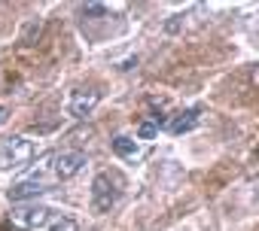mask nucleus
<instances>
[{"mask_svg": "<svg viewBox=\"0 0 259 231\" xmlns=\"http://www.w3.org/2000/svg\"><path fill=\"white\" fill-rule=\"evenodd\" d=\"M43 192H49L46 183H40V180H22V183H16L7 195H10V201H31V198H37V195H43Z\"/></svg>", "mask_w": 259, "mask_h": 231, "instance_id": "obj_6", "label": "nucleus"}, {"mask_svg": "<svg viewBox=\"0 0 259 231\" xmlns=\"http://www.w3.org/2000/svg\"><path fill=\"white\" fill-rule=\"evenodd\" d=\"M101 103V91L98 88H76L70 94V116L73 119H89V116L95 112V106Z\"/></svg>", "mask_w": 259, "mask_h": 231, "instance_id": "obj_4", "label": "nucleus"}, {"mask_svg": "<svg viewBox=\"0 0 259 231\" xmlns=\"http://www.w3.org/2000/svg\"><path fill=\"white\" fill-rule=\"evenodd\" d=\"M37 155V146L28 137H10L0 143V170H19L31 164Z\"/></svg>", "mask_w": 259, "mask_h": 231, "instance_id": "obj_1", "label": "nucleus"}, {"mask_svg": "<svg viewBox=\"0 0 259 231\" xmlns=\"http://www.w3.org/2000/svg\"><path fill=\"white\" fill-rule=\"evenodd\" d=\"M7 119H10V106L0 103V125H7Z\"/></svg>", "mask_w": 259, "mask_h": 231, "instance_id": "obj_10", "label": "nucleus"}, {"mask_svg": "<svg viewBox=\"0 0 259 231\" xmlns=\"http://www.w3.org/2000/svg\"><path fill=\"white\" fill-rule=\"evenodd\" d=\"M119 186H122L119 177H113V174H98V177L92 180V210H95V213H107L110 207H116L119 192H122Z\"/></svg>", "mask_w": 259, "mask_h": 231, "instance_id": "obj_2", "label": "nucleus"}, {"mask_svg": "<svg viewBox=\"0 0 259 231\" xmlns=\"http://www.w3.org/2000/svg\"><path fill=\"white\" fill-rule=\"evenodd\" d=\"M49 216H52V210L34 201V204H19V207H13L10 216H7V222H10V228H16V231H34V228L46 225Z\"/></svg>", "mask_w": 259, "mask_h": 231, "instance_id": "obj_3", "label": "nucleus"}, {"mask_svg": "<svg viewBox=\"0 0 259 231\" xmlns=\"http://www.w3.org/2000/svg\"><path fill=\"white\" fill-rule=\"evenodd\" d=\"M113 152H116L122 161H138V158L144 155V149L138 146V140L128 137V134H116V137H113Z\"/></svg>", "mask_w": 259, "mask_h": 231, "instance_id": "obj_7", "label": "nucleus"}, {"mask_svg": "<svg viewBox=\"0 0 259 231\" xmlns=\"http://www.w3.org/2000/svg\"><path fill=\"white\" fill-rule=\"evenodd\" d=\"M253 85H256V88H259V64H256V67H253Z\"/></svg>", "mask_w": 259, "mask_h": 231, "instance_id": "obj_11", "label": "nucleus"}, {"mask_svg": "<svg viewBox=\"0 0 259 231\" xmlns=\"http://www.w3.org/2000/svg\"><path fill=\"white\" fill-rule=\"evenodd\" d=\"M49 231H76V222L70 219V216H61V219H55L52 222V228Z\"/></svg>", "mask_w": 259, "mask_h": 231, "instance_id": "obj_9", "label": "nucleus"}, {"mask_svg": "<svg viewBox=\"0 0 259 231\" xmlns=\"http://www.w3.org/2000/svg\"><path fill=\"white\" fill-rule=\"evenodd\" d=\"M198 122H201V106H189V109H183V112L171 116L168 125H165V131H168V134H174V137H180V134L192 131Z\"/></svg>", "mask_w": 259, "mask_h": 231, "instance_id": "obj_5", "label": "nucleus"}, {"mask_svg": "<svg viewBox=\"0 0 259 231\" xmlns=\"http://www.w3.org/2000/svg\"><path fill=\"white\" fill-rule=\"evenodd\" d=\"M159 128H162L159 116H153V119H144V122L138 125V140H153V137L159 134Z\"/></svg>", "mask_w": 259, "mask_h": 231, "instance_id": "obj_8", "label": "nucleus"}]
</instances>
